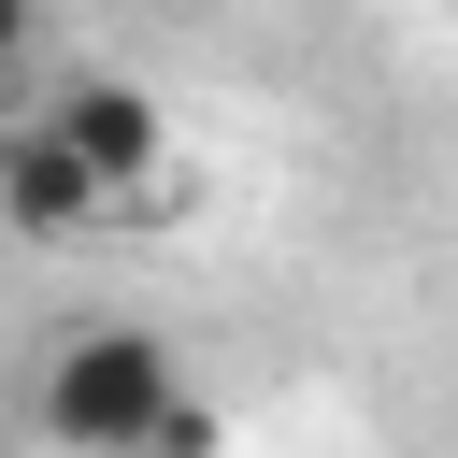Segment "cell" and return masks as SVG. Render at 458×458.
<instances>
[{"instance_id": "6da1fadb", "label": "cell", "mask_w": 458, "mask_h": 458, "mask_svg": "<svg viewBox=\"0 0 458 458\" xmlns=\"http://www.w3.org/2000/svg\"><path fill=\"white\" fill-rule=\"evenodd\" d=\"M29 415H43V444L143 458V444H172V344H157V329H114V315H100V329H57Z\"/></svg>"}, {"instance_id": "7a4b0ae2", "label": "cell", "mask_w": 458, "mask_h": 458, "mask_svg": "<svg viewBox=\"0 0 458 458\" xmlns=\"http://www.w3.org/2000/svg\"><path fill=\"white\" fill-rule=\"evenodd\" d=\"M43 129H57V143H72V157H86V172H100L114 200H129V186H143V172L172 157V114H157L143 86H114V72H72V86L43 100Z\"/></svg>"}, {"instance_id": "3957f363", "label": "cell", "mask_w": 458, "mask_h": 458, "mask_svg": "<svg viewBox=\"0 0 458 458\" xmlns=\"http://www.w3.org/2000/svg\"><path fill=\"white\" fill-rule=\"evenodd\" d=\"M114 186L43 129V114H0V229H29V243H72L86 215H100Z\"/></svg>"}, {"instance_id": "277c9868", "label": "cell", "mask_w": 458, "mask_h": 458, "mask_svg": "<svg viewBox=\"0 0 458 458\" xmlns=\"http://www.w3.org/2000/svg\"><path fill=\"white\" fill-rule=\"evenodd\" d=\"M29 29H43V14H29V0H0V72L29 57Z\"/></svg>"}]
</instances>
